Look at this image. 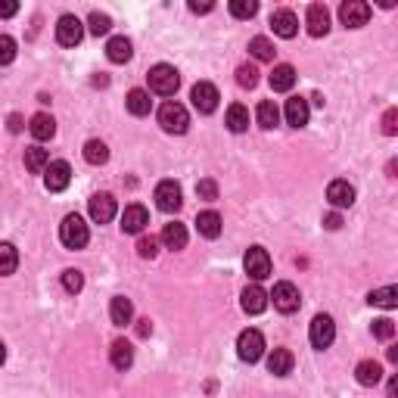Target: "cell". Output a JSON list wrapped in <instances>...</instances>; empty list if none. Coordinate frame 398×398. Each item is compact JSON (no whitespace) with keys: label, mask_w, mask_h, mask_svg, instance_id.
Segmentation results:
<instances>
[{"label":"cell","mask_w":398,"mask_h":398,"mask_svg":"<svg viewBox=\"0 0 398 398\" xmlns=\"http://www.w3.org/2000/svg\"><path fill=\"white\" fill-rule=\"evenodd\" d=\"M150 91L159 93V97H175L178 88H180V75L175 66H168V62H159V66L150 69Z\"/></svg>","instance_id":"1"},{"label":"cell","mask_w":398,"mask_h":398,"mask_svg":"<svg viewBox=\"0 0 398 398\" xmlns=\"http://www.w3.org/2000/svg\"><path fill=\"white\" fill-rule=\"evenodd\" d=\"M60 240L66 249H84L91 240V230H88V224H84L81 215H66L60 224Z\"/></svg>","instance_id":"2"},{"label":"cell","mask_w":398,"mask_h":398,"mask_svg":"<svg viewBox=\"0 0 398 398\" xmlns=\"http://www.w3.org/2000/svg\"><path fill=\"white\" fill-rule=\"evenodd\" d=\"M159 125L168 134H184L187 128H190V115H187V110L180 103L168 100V103H162V110H159Z\"/></svg>","instance_id":"3"},{"label":"cell","mask_w":398,"mask_h":398,"mask_svg":"<svg viewBox=\"0 0 398 398\" xmlns=\"http://www.w3.org/2000/svg\"><path fill=\"white\" fill-rule=\"evenodd\" d=\"M267 299H274V308H277L280 314H293V311H299V305H302L299 286L289 284V280H280V284L274 286V293L267 296Z\"/></svg>","instance_id":"4"},{"label":"cell","mask_w":398,"mask_h":398,"mask_svg":"<svg viewBox=\"0 0 398 398\" xmlns=\"http://www.w3.org/2000/svg\"><path fill=\"white\" fill-rule=\"evenodd\" d=\"M308 339L314 349H330L333 339H336V324H333L330 314H314V321H311V330H308Z\"/></svg>","instance_id":"5"},{"label":"cell","mask_w":398,"mask_h":398,"mask_svg":"<svg viewBox=\"0 0 398 398\" xmlns=\"http://www.w3.org/2000/svg\"><path fill=\"white\" fill-rule=\"evenodd\" d=\"M237 354H240L243 361H249V364H256L265 354V336L258 330H243L240 339H237Z\"/></svg>","instance_id":"6"},{"label":"cell","mask_w":398,"mask_h":398,"mask_svg":"<svg viewBox=\"0 0 398 398\" xmlns=\"http://www.w3.org/2000/svg\"><path fill=\"white\" fill-rule=\"evenodd\" d=\"M243 267H246V274H249L252 280L271 277V256H267V249H262V246H252V249L246 252V258H243Z\"/></svg>","instance_id":"7"},{"label":"cell","mask_w":398,"mask_h":398,"mask_svg":"<svg viewBox=\"0 0 398 398\" xmlns=\"http://www.w3.org/2000/svg\"><path fill=\"white\" fill-rule=\"evenodd\" d=\"M84 38V22L78 16H62L60 22H56V41H60L62 47H78Z\"/></svg>","instance_id":"8"},{"label":"cell","mask_w":398,"mask_h":398,"mask_svg":"<svg viewBox=\"0 0 398 398\" xmlns=\"http://www.w3.org/2000/svg\"><path fill=\"white\" fill-rule=\"evenodd\" d=\"M190 100H193V106H197L202 115H208V112L218 110V100H221V97H218V88H215V84L199 81V84H193Z\"/></svg>","instance_id":"9"},{"label":"cell","mask_w":398,"mask_h":398,"mask_svg":"<svg viewBox=\"0 0 398 398\" xmlns=\"http://www.w3.org/2000/svg\"><path fill=\"white\" fill-rule=\"evenodd\" d=\"M339 19H343L345 28H361L371 19V6H367L364 0H345V4L339 6Z\"/></svg>","instance_id":"10"},{"label":"cell","mask_w":398,"mask_h":398,"mask_svg":"<svg viewBox=\"0 0 398 398\" xmlns=\"http://www.w3.org/2000/svg\"><path fill=\"white\" fill-rule=\"evenodd\" d=\"M69 180H72V165H69V162L56 159V162H50V165H47V171H44V184H47V190H50V193L66 190Z\"/></svg>","instance_id":"11"},{"label":"cell","mask_w":398,"mask_h":398,"mask_svg":"<svg viewBox=\"0 0 398 398\" xmlns=\"http://www.w3.org/2000/svg\"><path fill=\"white\" fill-rule=\"evenodd\" d=\"M305 25H308L311 38H324L330 32V10L324 4H311L305 13Z\"/></svg>","instance_id":"12"},{"label":"cell","mask_w":398,"mask_h":398,"mask_svg":"<svg viewBox=\"0 0 398 398\" xmlns=\"http://www.w3.org/2000/svg\"><path fill=\"white\" fill-rule=\"evenodd\" d=\"M180 184L178 180H162V184L156 187V206L162 208V212H178L180 208Z\"/></svg>","instance_id":"13"},{"label":"cell","mask_w":398,"mask_h":398,"mask_svg":"<svg viewBox=\"0 0 398 398\" xmlns=\"http://www.w3.org/2000/svg\"><path fill=\"white\" fill-rule=\"evenodd\" d=\"M91 218L97 224H110L115 218V197L112 193H93L91 197Z\"/></svg>","instance_id":"14"},{"label":"cell","mask_w":398,"mask_h":398,"mask_svg":"<svg viewBox=\"0 0 398 398\" xmlns=\"http://www.w3.org/2000/svg\"><path fill=\"white\" fill-rule=\"evenodd\" d=\"M147 224H150V212L143 206H137V202H131V206L121 212V230H125V234H143Z\"/></svg>","instance_id":"15"},{"label":"cell","mask_w":398,"mask_h":398,"mask_svg":"<svg viewBox=\"0 0 398 398\" xmlns=\"http://www.w3.org/2000/svg\"><path fill=\"white\" fill-rule=\"evenodd\" d=\"M327 199L333 208H352L354 206V187L349 184V180H333V184L327 187Z\"/></svg>","instance_id":"16"},{"label":"cell","mask_w":398,"mask_h":398,"mask_svg":"<svg viewBox=\"0 0 398 398\" xmlns=\"http://www.w3.org/2000/svg\"><path fill=\"white\" fill-rule=\"evenodd\" d=\"M271 25H274V34H280V38H296V32H299V16H296L293 10H274Z\"/></svg>","instance_id":"17"},{"label":"cell","mask_w":398,"mask_h":398,"mask_svg":"<svg viewBox=\"0 0 398 398\" xmlns=\"http://www.w3.org/2000/svg\"><path fill=\"white\" fill-rule=\"evenodd\" d=\"M284 115H286V125H293V128H305V125H308V115H311L308 100H305V97H289V100H286Z\"/></svg>","instance_id":"18"},{"label":"cell","mask_w":398,"mask_h":398,"mask_svg":"<svg viewBox=\"0 0 398 398\" xmlns=\"http://www.w3.org/2000/svg\"><path fill=\"white\" fill-rule=\"evenodd\" d=\"M159 240L165 243V249H184L187 246V227L180 221H171V224H165L162 227V237H159Z\"/></svg>","instance_id":"19"},{"label":"cell","mask_w":398,"mask_h":398,"mask_svg":"<svg viewBox=\"0 0 398 398\" xmlns=\"http://www.w3.org/2000/svg\"><path fill=\"white\" fill-rule=\"evenodd\" d=\"M267 308V293L262 286H246L243 289V311L246 314H262Z\"/></svg>","instance_id":"20"},{"label":"cell","mask_w":398,"mask_h":398,"mask_svg":"<svg viewBox=\"0 0 398 398\" xmlns=\"http://www.w3.org/2000/svg\"><path fill=\"white\" fill-rule=\"evenodd\" d=\"M110 358H112V367H115V371H128V367L134 364V349H131V343H125V339H115L112 349H110Z\"/></svg>","instance_id":"21"},{"label":"cell","mask_w":398,"mask_h":398,"mask_svg":"<svg viewBox=\"0 0 398 398\" xmlns=\"http://www.w3.org/2000/svg\"><path fill=\"white\" fill-rule=\"evenodd\" d=\"M110 317H112L115 327H125V324H131V317H134L131 299H125V296H115V299L110 302Z\"/></svg>","instance_id":"22"},{"label":"cell","mask_w":398,"mask_h":398,"mask_svg":"<svg viewBox=\"0 0 398 398\" xmlns=\"http://www.w3.org/2000/svg\"><path fill=\"white\" fill-rule=\"evenodd\" d=\"M293 84H296V69L293 66H286V62L274 66V72H271V88L274 91L286 93V91H293Z\"/></svg>","instance_id":"23"},{"label":"cell","mask_w":398,"mask_h":398,"mask_svg":"<svg viewBox=\"0 0 398 398\" xmlns=\"http://www.w3.org/2000/svg\"><path fill=\"white\" fill-rule=\"evenodd\" d=\"M28 131H32L34 140H50V137L56 134V121H53V115L38 112V115L32 119V125H28Z\"/></svg>","instance_id":"24"},{"label":"cell","mask_w":398,"mask_h":398,"mask_svg":"<svg viewBox=\"0 0 398 398\" xmlns=\"http://www.w3.org/2000/svg\"><path fill=\"white\" fill-rule=\"evenodd\" d=\"M267 371H271L274 376H286L289 371H293V352L289 349H274L271 354H267Z\"/></svg>","instance_id":"25"},{"label":"cell","mask_w":398,"mask_h":398,"mask_svg":"<svg viewBox=\"0 0 398 398\" xmlns=\"http://www.w3.org/2000/svg\"><path fill=\"white\" fill-rule=\"evenodd\" d=\"M354 380H358L361 386H376V383L383 380L380 361H361V364L354 367Z\"/></svg>","instance_id":"26"},{"label":"cell","mask_w":398,"mask_h":398,"mask_svg":"<svg viewBox=\"0 0 398 398\" xmlns=\"http://www.w3.org/2000/svg\"><path fill=\"white\" fill-rule=\"evenodd\" d=\"M134 53L131 41L125 38V34H119V38H110V44H106V56H110V62H128Z\"/></svg>","instance_id":"27"},{"label":"cell","mask_w":398,"mask_h":398,"mask_svg":"<svg viewBox=\"0 0 398 398\" xmlns=\"http://www.w3.org/2000/svg\"><path fill=\"white\" fill-rule=\"evenodd\" d=\"M197 227H199V234H202V237L215 240V237L221 234V215H218V212H212V208H208V212H199V215H197Z\"/></svg>","instance_id":"28"},{"label":"cell","mask_w":398,"mask_h":398,"mask_svg":"<svg viewBox=\"0 0 398 398\" xmlns=\"http://www.w3.org/2000/svg\"><path fill=\"white\" fill-rule=\"evenodd\" d=\"M47 165H50V153H47V150H41V147H28L25 150V168L32 171V175H44Z\"/></svg>","instance_id":"29"},{"label":"cell","mask_w":398,"mask_h":398,"mask_svg":"<svg viewBox=\"0 0 398 398\" xmlns=\"http://www.w3.org/2000/svg\"><path fill=\"white\" fill-rule=\"evenodd\" d=\"M125 103H128V112H131V115H150V110H153V100H150V93L140 91V88L128 93Z\"/></svg>","instance_id":"30"},{"label":"cell","mask_w":398,"mask_h":398,"mask_svg":"<svg viewBox=\"0 0 398 398\" xmlns=\"http://www.w3.org/2000/svg\"><path fill=\"white\" fill-rule=\"evenodd\" d=\"M227 128L234 134H243L246 128H249V110H246V106H240V103H234L227 110Z\"/></svg>","instance_id":"31"},{"label":"cell","mask_w":398,"mask_h":398,"mask_svg":"<svg viewBox=\"0 0 398 398\" xmlns=\"http://www.w3.org/2000/svg\"><path fill=\"white\" fill-rule=\"evenodd\" d=\"M256 119H258V125H262V128H277V121H280V110L274 106V100H262V103H258Z\"/></svg>","instance_id":"32"},{"label":"cell","mask_w":398,"mask_h":398,"mask_svg":"<svg viewBox=\"0 0 398 398\" xmlns=\"http://www.w3.org/2000/svg\"><path fill=\"white\" fill-rule=\"evenodd\" d=\"M367 302L376 308H395L398 305V289L395 286H383V289H373L371 296H367Z\"/></svg>","instance_id":"33"},{"label":"cell","mask_w":398,"mask_h":398,"mask_svg":"<svg viewBox=\"0 0 398 398\" xmlns=\"http://www.w3.org/2000/svg\"><path fill=\"white\" fill-rule=\"evenodd\" d=\"M19 265V252L13 243H0V277H6V274H13Z\"/></svg>","instance_id":"34"},{"label":"cell","mask_w":398,"mask_h":398,"mask_svg":"<svg viewBox=\"0 0 398 398\" xmlns=\"http://www.w3.org/2000/svg\"><path fill=\"white\" fill-rule=\"evenodd\" d=\"M84 159H88L91 165H103L106 159H110V147H106L103 140H88L84 143Z\"/></svg>","instance_id":"35"},{"label":"cell","mask_w":398,"mask_h":398,"mask_svg":"<svg viewBox=\"0 0 398 398\" xmlns=\"http://www.w3.org/2000/svg\"><path fill=\"white\" fill-rule=\"evenodd\" d=\"M249 53L256 56V60H262V62H271L274 60V53H277V50H274V44L267 38H262V34H258V38H252L249 41Z\"/></svg>","instance_id":"36"},{"label":"cell","mask_w":398,"mask_h":398,"mask_svg":"<svg viewBox=\"0 0 398 398\" xmlns=\"http://www.w3.org/2000/svg\"><path fill=\"white\" fill-rule=\"evenodd\" d=\"M230 13L237 19H252L258 13V4L256 0H230Z\"/></svg>","instance_id":"37"},{"label":"cell","mask_w":398,"mask_h":398,"mask_svg":"<svg viewBox=\"0 0 398 398\" xmlns=\"http://www.w3.org/2000/svg\"><path fill=\"white\" fill-rule=\"evenodd\" d=\"M110 28H112V19L106 16V13H91V19H88V32L91 34H97L100 38V34H106Z\"/></svg>","instance_id":"38"},{"label":"cell","mask_w":398,"mask_h":398,"mask_svg":"<svg viewBox=\"0 0 398 398\" xmlns=\"http://www.w3.org/2000/svg\"><path fill=\"white\" fill-rule=\"evenodd\" d=\"M237 84H240V88H256L258 84V69L256 66H249V62H246V66H240L237 69Z\"/></svg>","instance_id":"39"},{"label":"cell","mask_w":398,"mask_h":398,"mask_svg":"<svg viewBox=\"0 0 398 398\" xmlns=\"http://www.w3.org/2000/svg\"><path fill=\"white\" fill-rule=\"evenodd\" d=\"M16 60V41L10 34H0V66H10Z\"/></svg>","instance_id":"40"},{"label":"cell","mask_w":398,"mask_h":398,"mask_svg":"<svg viewBox=\"0 0 398 398\" xmlns=\"http://www.w3.org/2000/svg\"><path fill=\"white\" fill-rule=\"evenodd\" d=\"M156 252H159V240L153 234H150V237L143 234L140 240H137V256H140V258H156Z\"/></svg>","instance_id":"41"},{"label":"cell","mask_w":398,"mask_h":398,"mask_svg":"<svg viewBox=\"0 0 398 398\" xmlns=\"http://www.w3.org/2000/svg\"><path fill=\"white\" fill-rule=\"evenodd\" d=\"M62 286H66L69 293H81V286H84V274H81V271H75V267L62 271Z\"/></svg>","instance_id":"42"},{"label":"cell","mask_w":398,"mask_h":398,"mask_svg":"<svg viewBox=\"0 0 398 398\" xmlns=\"http://www.w3.org/2000/svg\"><path fill=\"white\" fill-rule=\"evenodd\" d=\"M373 336L376 339H392L395 336V324L389 321V317H380V321H373Z\"/></svg>","instance_id":"43"},{"label":"cell","mask_w":398,"mask_h":398,"mask_svg":"<svg viewBox=\"0 0 398 398\" xmlns=\"http://www.w3.org/2000/svg\"><path fill=\"white\" fill-rule=\"evenodd\" d=\"M197 193H199V199H218V184H215L212 178H206V180H199L197 184Z\"/></svg>","instance_id":"44"},{"label":"cell","mask_w":398,"mask_h":398,"mask_svg":"<svg viewBox=\"0 0 398 398\" xmlns=\"http://www.w3.org/2000/svg\"><path fill=\"white\" fill-rule=\"evenodd\" d=\"M383 134H398V112L395 110H386V115H383Z\"/></svg>","instance_id":"45"},{"label":"cell","mask_w":398,"mask_h":398,"mask_svg":"<svg viewBox=\"0 0 398 398\" xmlns=\"http://www.w3.org/2000/svg\"><path fill=\"white\" fill-rule=\"evenodd\" d=\"M19 13V4L16 0H0V19H10Z\"/></svg>","instance_id":"46"},{"label":"cell","mask_w":398,"mask_h":398,"mask_svg":"<svg viewBox=\"0 0 398 398\" xmlns=\"http://www.w3.org/2000/svg\"><path fill=\"white\" fill-rule=\"evenodd\" d=\"M150 333H153V321H150V317H140V321H137V336L147 339Z\"/></svg>","instance_id":"47"},{"label":"cell","mask_w":398,"mask_h":398,"mask_svg":"<svg viewBox=\"0 0 398 398\" xmlns=\"http://www.w3.org/2000/svg\"><path fill=\"white\" fill-rule=\"evenodd\" d=\"M324 227H327V230H339V227H343V218H339V212L324 215Z\"/></svg>","instance_id":"48"},{"label":"cell","mask_w":398,"mask_h":398,"mask_svg":"<svg viewBox=\"0 0 398 398\" xmlns=\"http://www.w3.org/2000/svg\"><path fill=\"white\" fill-rule=\"evenodd\" d=\"M215 4H199V0H190V13H212Z\"/></svg>","instance_id":"49"},{"label":"cell","mask_w":398,"mask_h":398,"mask_svg":"<svg viewBox=\"0 0 398 398\" xmlns=\"http://www.w3.org/2000/svg\"><path fill=\"white\" fill-rule=\"evenodd\" d=\"M10 131H13V134H19V131H22V115H16V112L10 115Z\"/></svg>","instance_id":"50"},{"label":"cell","mask_w":398,"mask_h":398,"mask_svg":"<svg viewBox=\"0 0 398 398\" xmlns=\"http://www.w3.org/2000/svg\"><path fill=\"white\" fill-rule=\"evenodd\" d=\"M395 395H398V376L389 380V398H395Z\"/></svg>","instance_id":"51"},{"label":"cell","mask_w":398,"mask_h":398,"mask_svg":"<svg viewBox=\"0 0 398 398\" xmlns=\"http://www.w3.org/2000/svg\"><path fill=\"white\" fill-rule=\"evenodd\" d=\"M4 361H6V345L0 343V364H4Z\"/></svg>","instance_id":"52"}]
</instances>
